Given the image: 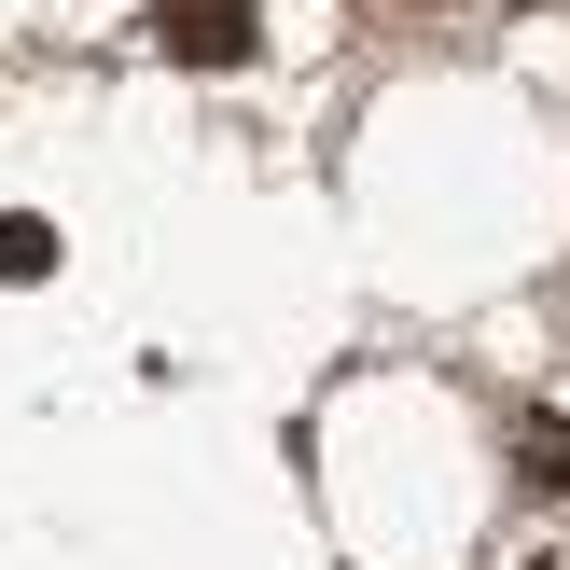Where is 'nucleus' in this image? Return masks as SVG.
Masks as SVG:
<instances>
[{"instance_id":"nucleus-1","label":"nucleus","mask_w":570,"mask_h":570,"mask_svg":"<svg viewBox=\"0 0 570 570\" xmlns=\"http://www.w3.org/2000/svg\"><path fill=\"white\" fill-rule=\"evenodd\" d=\"M154 42L195 56V70H237V56L265 42V0H154Z\"/></svg>"},{"instance_id":"nucleus-2","label":"nucleus","mask_w":570,"mask_h":570,"mask_svg":"<svg viewBox=\"0 0 570 570\" xmlns=\"http://www.w3.org/2000/svg\"><path fill=\"white\" fill-rule=\"evenodd\" d=\"M42 265H56V223L14 209V223H0V278H42Z\"/></svg>"},{"instance_id":"nucleus-3","label":"nucleus","mask_w":570,"mask_h":570,"mask_svg":"<svg viewBox=\"0 0 570 570\" xmlns=\"http://www.w3.org/2000/svg\"><path fill=\"white\" fill-rule=\"evenodd\" d=\"M515 460H529V488H570V417H529Z\"/></svg>"}]
</instances>
